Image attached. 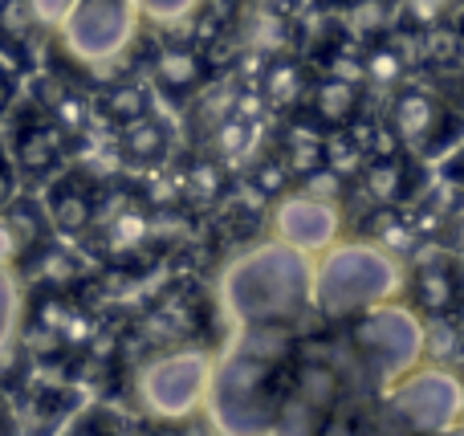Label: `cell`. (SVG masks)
Listing matches in <instances>:
<instances>
[{
	"label": "cell",
	"mask_w": 464,
	"mask_h": 436,
	"mask_svg": "<svg viewBox=\"0 0 464 436\" xmlns=\"http://www.w3.org/2000/svg\"><path fill=\"white\" fill-rule=\"evenodd\" d=\"M362 73H367L375 86H395L403 73V57L395 45H375L367 53V62H362Z\"/></svg>",
	"instance_id": "7402d4cb"
},
{
	"label": "cell",
	"mask_w": 464,
	"mask_h": 436,
	"mask_svg": "<svg viewBox=\"0 0 464 436\" xmlns=\"http://www.w3.org/2000/svg\"><path fill=\"white\" fill-rule=\"evenodd\" d=\"M375 241H383L387 249H408V245H411V233L400 225V220H395V212H383V217H379Z\"/></svg>",
	"instance_id": "83f0119b"
},
{
	"label": "cell",
	"mask_w": 464,
	"mask_h": 436,
	"mask_svg": "<svg viewBox=\"0 0 464 436\" xmlns=\"http://www.w3.org/2000/svg\"><path fill=\"white\" fill-rule=\"evenodd\" d=\"M460 347H464V326H460Z\"/></svg>",
	"instance_id": "d590c367"
},
{
	"label": "cell",
	"mask_w": 464,
	"mask_h": 436,
	"mask_svg": "<svg viewBox=\"0 0 464 436\" xmlns=\"http://www.w3.org/2000/svg\"><path fill=\"white\" fill-rule=\"evenodd\" d=\"M314 294L326 315H354L400 294V266L375 245H338L314 269Z\"/></svg>",
	"instance_id": "3957f363"
},
{
	"label": "cell",
	"mask_w": 464,
	"mask_h": 436,
	"mask_svg": "<svg viewBox=\"0 0 464 436\" xmlns=\"http://www.w3.org/2000/svg\"><path fill=\"white\" fill-rule=\"evenodd\" d=\"M212 355L208 351H171L160 355L139 372V400L147 404V412L163 416V421H184L208 400L212 383Z\"/></svg>",
	"instance_id": "5b68a950"
},
{
	"label": "cell",
	"mask_w": 464,
	"mask_h": 436,
	"mask_svg": "<svg viewBox=\"0 0 464 436\" xmlns=\"http://www.w3.org/2000/svg\"><path fill=\"white\" fill-rule=\"evenodd\" d=\"M392 131L416 155H440L444 147L460 139L464 122L452 114V106L440 94L424 86H408L392 98Z\"/></svg>",
	"instance_id": "ba28073f"
},
{
	"label": "cell",
	"mask_w": 464,
	"mask_h": 436,
	"mask_svg": "<svg viewBox=\"0 0 464 436\" xmlns=\"http://www.w3.org/2000/svg\"><path fill=\"white\" fill-rule=\"evenodd\" d=\"M362 188L375 204L383 208H395V204L408 200V192L416 188V171L403 155L387 151V155H375L371 163H362Z\"/></svg>",
	"instance_id": "30bf717a"
},
{
	"label": "cell",
	"mask_w": 464,
	"mask_h": 436,
	"mask_svg": "<svg viewBox=\"0 0 464 436\" xmlns=\"http://www.w3.org/2000/svg\"><path fill=\"white\" fill-rule=\"evenodd\" d=\"M460 37H464V21H460Z\"/></svg>",
	"instance_id": "8d00e7d4"
},
{
	"label": "cell",
	"mask_w": 464,
	"mask_h": 436,
	"mask_svg": "<svg viewBox=\"0 0 464 436\" xmlns=\"http://www.w3.org/2000/svg\"><path fill=\"white\" fill-rule=\"evenodd\" d=\"M411 302L424 310L428 318L452 315L460 302V282L449 266H420L411 274Z\"/></svg>",
	"instance_id": "7c38bea8"
},
{
	"label": "cell",
	"mask_w": 464,
	"mask_h": 436,
	"mask_svg": "<svg viewBox=\"0 0 464 436\" xmlns=\"http://www.w3.org/2000/svg\"><path fill=\"white\" fill-rule=\"evenodd\" d=\"M464 408V392L444 367L408 372L392 392V412L411 432H449Z\"/></svg>",
	"instance_id": "52a82bcc"
},
{
	"label": "cell",
	"mask_w": 464,
	"mask_h": 436,
	"mask_svg": "<svg viewBox=\"0 0 464 436\" xmlns=\"http://www.w3.org/2000/svg\"><path fill=\"white\" fill-rule=\"evenodd\" d=\"M163 143H168L163 127L155 119H147V114L122 127V147H127V155H135V160H155V155L163 151Z\"/></svg>",
	"instance_id": "44dd1931"
},
{
	"label": "cell",
	"mask_w": 464,
	"mask_h": 436,
	"mask_svg": "<svg viewBox=\"0 0 464 436\" xmlns=\"http://www.w3.org/2000/svg\"><path fill=\"white\" fill-rule=\"evenodd\" d=\"M49 225L57 233H86L94 225V196L78 184V179H62V184L49 192Z\"/></svg>",
	"instance_id": "5bb4252c"
},
{
	"label": "cell",
	"mask_w": 464,
	"mask_h": 436,
	"mask_svg": "<svg viewBox=\"0 0 464 436\" xmlns=\"http://www.w3.org/2000/svg\"><path fill=\"white\" fill-rule=\"evenodd\" d=\"M444 171H449L452 184H464V147H457V155L449 160V168H444Z\"/></svg>",
	"instance_id": "4dcf8cb0"
},
{
	"label": "cell",
	"mask_w": 464,
	"mask_h": 436,
	"mask_svg": "<svg viewBox=\"0 0 464 436\" xmlns=\"http://www.w3.org/2000/svg\"><path fill=\"white\" fill-rule=\"evenodd\" d=\"M294 396H302L305 404H314L322 416H334V404H338V375H334V367L305 363L302 372L294 375Z\"/></svg>",
	"instance_id": "e0dca14e"
},
{
	"label": "cell",
	"mask_w": 464,
	"mask_h": 436,
	"mask_svg": "<svg viewBox=\"0 0 464 436\" xmlns=\"http://www.w3.org/2000/svg\"><path fill=\"white\" fill-rule=\"evenodd\" d=\"M37 16H33L29 0H0V49L13 53V62H21L29 49L33 33H37Z\"/></svg>",
	"instance_id": "2e32d148"
},
{
	"label": "cell",
	"mask_w": 464,
	"mask_h": 436,
	"mask_svg": "<svg viewBox=\"0 0 464 436\" xmlns=\"http://www.w3.org/2000/svg\"><path fill=\"white\" fill-rule=\"evenodd\" d=\"M139 24V5L135 0H82L62 24V41L78 62L98 65L119 57L130 45Z\"/></svg>",
	"instance_id": "8992f818"
},
{
	"label": "cell",
	"mask_w": 464,
	"mask_h": 436,
	"mask_svg": "<svg viewBox=\"0 0 464 436\" xmlns=\"http://www.w3.org/2000/svg\"><path fill=\"white\" fill-rule=\"evenodd\" d=\"M78 5L82 0H29V8H33V16H37L41 29H62Z\"/></svg>",
	"instance_id": "d4e9b609"
},
{
	"label": "cell",
	"mask_w": 464,
	"mask_h": 436,
	"mask_svg": "<svg viewBox=\"0 0 464 436\" xmlns=\"http://www.w3.org/2000/svg\"><path fill=\"white\" fill-rule=\"evenodd\" d=\"M359 106H362V94H359V82L354 78L330 73L326 82L314 86V119H318L322 127H351Z\"/></svg>",
	"instance_id": "4fadbf2b"
},
{
	"label": "cell",
	"mask_w": 464,
	"mask_h": 436,
	"mask_svg": "<svg viewBox=\"0 0 464 436\" xmlns=\"http://www.w3.org/2000/svg\"><path fill=\"white\" fill-rule=\"evenodd\" d=\"M102 111L111 114L114 122H135V119H143L147 114V90L143 86H135V82H122V86H111L102 94Z\"/></svg>",
	"instance_id": "ffe728a7"
},
{
	"label": "cell",
	"mask_w": 464,
	"mask_h": 436,
	"mask_svg": "<svg viewBox=\"0 0 464 436\" xmlns=\"http://www.w3.org/2000/svg\"><path fill=\"white\" fill-rule=\"evenodd\" d=\"M62 139L65 131L57 122H29V127L16 135V160H21L24 171H49L57 160H62Z\"/></svg>",
	"instance_id": "9a60e30c"
},
{
	"label": "cell",
	"mask_w": 464,
	"mask_h": 436,
	"mask_svg": "<svg viewBox=\"0 0 464 436\" xmlns=\"http://www.w3.org/2000/svg\"><path fill=\"white\" fill-rule=\"evenodd\" d=\"M285 168L294 176H310V171L326 168V135L314 127H294L285 135Z\"/></svg>",
	"instance_id": "ac0fdd59"
},
{
	"label": "cell",
	"mask_w": 464,
	"mask_h": 436,
	"mask_svg": "<svg viewBox=\"0 0 464 436\" xmlns=\"http://www.w3.org/2000/svg\"><path fill=\"white\" fill-rule=\"evenodd\" d=\"M338 228H343V217H338L334 200H318V196L302 192V196H285L273 212V233L277 241L294 245L302 253H322L338 241Z\"/></svg>",
	"instance_id": "9c48e42d"
},
{
	"label": "cell",
	"mask_w": 464,
	"mask_h": 436,
	"mask_svg": "<svg viewBox=\"0 0 464 436\" xmlns=\"http://www.w3.org/2000/svg\"><path fill=\"white\" fill-rule=\"evenodd\" d=\"M449 245L464 253V212H457V217H452V225H449Z\"/></svg>",
	"instance_id": "f546056e"
},
{
	"label": "cell",
	"mask_w": 464,
	"mask_h": 436,
	"mask_svg": "<svg viewBox=\"0 0 464 436\" xmlns=\"http://www.w3.org/2000/svg\"><path fill=\"white\" fill-rule=\"evenodd\" d=\"M440 436H464V429H449V432H440Z\"/></svg>",
	"instance_id": "e575fe53"
},
{
	"label": "cell",
	"mask_w": 464,
	"mask_h": 436,
	"mask_svg": "<svg viewBox=\"0 0 464 436\" xmlns=\"http://www.w3.org/2000/svg\"><path fill=\"white\" fill-rule=\"evenodd\" d=\"M70 436H111L106 429H98V424H82V429H73Z\"/></svg>",
	"instance_id": "836d02e7"
},
{
	"label": "cell",
	"mask_w": 464,
	"mask_h": 436,
	"mask_svg": "<svg viewBox=\"0 0 464 436\" xmlns=\"http://www.w3.org/2000/svg\"><path fill=\"white\" fill-rule=\"evenodd\" d=\"M8 196H13V176H8L5 160H0V204H8Z\"/></svg>",
	"instance_id": "1f68e13d"
},
{
	"label": "cell",
	"mask_w": 464,
	"mask_h": 436,
	"mask_svg": "<svg viewBox=\"0 0 464 436\" xmlns=\"http://www.w3.org/2000/svg\"><path fill=\"white\" fill-rule=\"evenodd\" d=\"M411 5L420 8V16H432L436 8H444V5H449V0H411Z\"/></svg>",
	"instance_id": "d6a6232c"
},
{
	"label": "cell",
	"mask_w": 464,
	"mask_h": 436,
	"mask_svg": "<svg viewBox=\"0 0 464 436\" xmlns=\"http://www.w3.org/2000/svg\"><path fill=\"white\" fill-rule=\"evenodd\" d=\"M314 294V266L302 249L273 241L265 249L245 253L225 274V310L240 326L289 323L305 310Z\"/></svg>",
	"instance_id": "7a4b0ae2"
},
{
	"label": "cell",
	"mask_w": 464,
	"mask_h": 436,
	"mask_svg": "<svg viewBox=\"0 0 464 436\" xmlns=\"http://www.w3.org/2000/svg\"><path fill=\"white\" fill-rule=\"evenodd\" d=\"M302 86H305V78H302V65L297 62H273L269 73H265V98H269L273 106H281V111L302 98Z\"/></svg>",
	"instance_id": "d6986e66"
},
{
	"label": "cell",
	"mask_w": 464,
	"mask_h": 436,
	"mask_svg": "<svg viewBox=\"0 0 464 436\" xmlns=\"http://www.w3.org/2000/svg\"><path fill=\"white\" fill-rule=\"evenodd\" d=\"M16 318H21V294H16V282L8 269H0V347L13 339Z\"/></svg>",
	"instance_id": "cb8c5ba5"
},
{
	"label": "cell",
	"mask_w": 464,
	"mask_h": 436,
	"mask_svg": "<svg viewBox=\"0 0 464 436\" xmlns=\"http://www.w3.org/2000/svg\"><path fill=\"white\" fill-rule=\"evenodd\" d=\"M13 98H16V70L0 62V114L13 106Z\"/></svg>",
	"instance_id": "f1b7e54d"
},
{
	"label": "cell",
	"mask_w": 464,
	"mask_h": 436,
	"mask_svg": "<svg viewBox=\"0 0 464 436\" xmlns=\"http://www.w3.org/2000/svg\"><path fill=\"white\" fill-rule=\"evenodd\" d=\"M294 359V331L285 323L240 326L228 343L225 359L212 367L208 412L225 436H265L273 429L281 400H285V372Z\"/></svg>",
	"instance_id": "6da1fadb"
},
{
	"label": "cell",
	"mask_w": 464,
	"mask_h": 436,
	"mask_svg": "<svg viewBox=\"0 0 464 436\" xmlns=\"http://www.w3.org/2000/svg\"><path fill=\"white\" fill-rule=\"evenodd\" d=\"M351 343L379 383H400L424 355V323L403 306H375L354 323Z\"/></svg>",
	"instance_id": "277c9868"
},
{
	"label": "cell",
	"mask_w": 464,
	"mask_h": 436,
	"mask_svg": "<svg viewBox=\"0 0 464 436\" xmlns=\"http://www.w3.org/2000/svg\"><path fill=\"white\" fill-rule=\"evenodd\" d=\"M86 122V102L78 94H62L57 98V127L62 131H82Z\"/></svg>",
	"instance_id": "4316f807"
},
{
	"label": "cell",
	"mask_w": 464,
	"mask_h": 436,
	"mask_svg": "<svg viewBox=\"0 0 464 436\" xmlns=\"http://www.w3.org/2000/svg\"><path fill=\"white\" fill-rule=\"evenodd\" d=\"M151 73L168 94H192L204 82V57L192 45H163L151 62Z\"/></svg>",
	"instance_id": "8fae6325"
},
{
	"label": "cell",
	"mask_w": 464,
	"mask_h": 436,
	"mask_svg": "<svg viewBox=\"0 0 464 436\" xmlns=\"http://www.w3.org/2000/svg\"><path fill=\"white\" fill-rule=\"evenodd\" d=\"M192 192L196 196L204 192V200H217V196L225 192V179H220V171L212 168V163H196L192 168Z\"/></svg>",
	"instance_id": "484cf974"
},
{
	"label": "cell",
	"mask_w": 464,
	"mask_h": 436,
	"mask_svg": "<svg viewBox=\"0 0 464 436\" xmlns=\"http://www.w3.org/2000/svg\"><path fill=\"white\" fill-rule=\"evenodd\" d=\"M106 241H111L114 249H135V245H143L147 241V217L139 208L119 212V217L111 220V228H106Z\"/></svg>",
	"instance_id": "603a6c76"
}]
</instances>
